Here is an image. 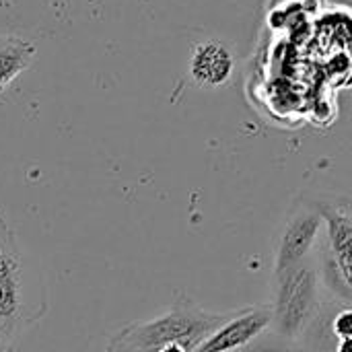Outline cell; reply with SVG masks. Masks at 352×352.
I'll return each mask as SVG.
<instances>
[{
	"mask_svg": "<svg viewBox=\"0 0 352 352\" xmlns=\"http://www.w3.org/2000/svg\"><path fill=\"white\" fill-rule=\"evenodd\" d=\"M35 45L16 35H0V95L31 64Z\"/></svg>",
	"mask_w": 352,
	"mask_h": 352,
	"instance_id": "52a82bcc",
	"label": "cell"
},
{
	"mask_svg": "<svg viewBox=\"0 0 352 352\" xmlns=\"http://www.w3.org/2000/svg\"><path fill=\"white\" fill-rule=\"evenodd\" d=\"M103 352H134L132 344H130V338H128V326L122 328L120 332H116V334L109 338V342H107V346L103 349Z\"/></svg>",
	"mask_w": 352,
	"mask_h": 352,
	"instance_id": "ba28073f",
	"label": "cell"
},
{
	"mask_svg": "<svg viewBox=\"0 0 352 352\" xmlns=\"http://www.w3.org/2000/svg\"><path fill=\"white\" fill-rule=\"evenodd\" d=\"M233 70V60L229 50L219 41H206L196 45L190 62V72L194 80L204 87H219L227 82Z\"/></svg>",
	"mask_w": 352,
	"mask_h": 352,
	"instance_id": "8992f818",
	"label": "cell"
},
{
	"mask_svg": "<svg viewBox=\"0 0 352 352\" xmlns=\"http://www.w3.org/2000/svg\"><path fill=\"white\" fill-rule=\"evenodd\" d=\"M334 352H352V338H344V340H340Z\"/></svg>",
	"mask_w": 352,
	"mask_h": 352,
	"instance_id": "9c48e42d",
	"label": "cell"
},
{
	"mask_svg": "<svg viewBox=\"0 0 352 352\" xmlns=\"http://www.w3.org/2000/svg\"><path fill=\"white\" fill-rule=\"evenodd\" d=\"M328 223V235L334 254V268L352 293V214L342 204L316 206Z\"/></svg>",
	"mask_w": 352,
	"mask_h": 352,
	"instance_id": "5b68a950",
	"label": "cell"
},
{
	"mask_svg": "<svg viewBox=\"0 0 352 352\" xmlns=\"http://www.w3.org/2000/svg\"><path fill=\"white\" fill-rule=\"evenodd\" d=\"M272 326V303L233 311L194 352H239Z\"/></svg>",
	"mask_w": 352,
	"mask_h": 352,
	"instance_id": "3957f363",
	"label": "cell"
},
{
	"mask_svg": "<svg viewBox=\"0 0 352 352\" xmlns=\"http://www.w3.org/2000/svg\"><path fill=\"white\" fill-rule=\"evenodd\" d=\"M231 314H210L194 303H175L167 314L128 326V338L134 352H148L177 342L194 352Z\"/></svg>",
	"mask_w": 352,
	"mask_h": 352,
	"instance_id": "6da1fadb",
	"label": "cell"
},
{
	"mask_svg": "<svg viewBox=\"0 0 352 352\" xmlns=\"http://www.w3.org/2000/svg\"><path fill=\"white\" fill-rule=\"evenodd\" d=\"M322 225H324V217L314 206L297 210L287 221L276 250V262H274L276 278L291 272L293 268H297L301 262L307 260V256L311 254L318 241Z\"/></svg>",
	"mask_w": 352,
	"mask_h": 352,
	"instance_id": "277c9868",
	"label": "cell"
},
{
	"mask_svg": "<svg viewBox=\"0 0 352 352\" xmlns=\"http://www.w3.org/2000/svg\"><path fill=\"white\" fill-rule=\"evenodd\" d=\"M276 283L278 287L276 299L272 303V326L276 336L285 340H297L305 336L322 307L318 270L305 260L291 272L278 276Z\"/></svg>",
	"mask_w": 352,
	"mask_h": 352,
	"instance_id": "7a4b0ae2",
	"label": "cell"
}]
</instances>
